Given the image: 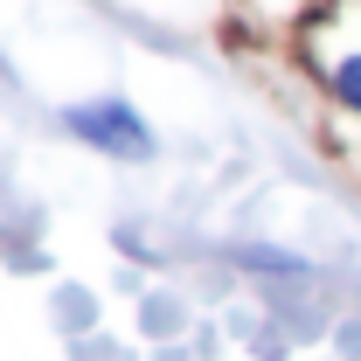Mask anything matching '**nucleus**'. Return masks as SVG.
I'll return each instance as SVG.
<instances>
[{"instance_id": "f257e3e1", "label": "nucleus", "mask_w": 361, "mask_h": 361, "mask_svg": "<svg viewBox=\"0 0 361 361\" xmlns=\"http://www.w3.org/2000/svg\"><path fill=\"white\" fill-rule=\"evenodd\" d=\"M63 126H70V139H84V146L111 153V160H153V133H146V118H139L126 97H90V104H70V111H63Z\"/></svg>"}, {"instance_id": "f03ea898", "label": "nucleus", "mask_w": 361, "mask_h": 361, "mask_svg": "<svg viewBox=\"0 0 361 361\" xmlns=\"http://www.w3.org/2000/svg\"><path fill=\"white\" fill-rule=\"evenodd\" d=\"M334 97L361 111V56H341V63H334Z\"/></svg>"}]
</instances>
